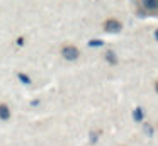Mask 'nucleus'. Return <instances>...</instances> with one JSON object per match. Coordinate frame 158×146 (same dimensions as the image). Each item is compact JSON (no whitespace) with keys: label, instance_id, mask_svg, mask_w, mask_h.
Returning <instances> with one entry per match:
<instances>
[{"label":"nucleus","instance_id":"7","mask_svg":"<svg viewBox=\"0 0 158 146\" xmlns=\"http://www.w3.org/2000/svg\"><path fill=\"white\" fill-rule=\"evenodd\" d=\"M144 131H146L148 134H151V132H153V127H151V126H144Z\"/></svg>","mask_w":158,"mask_h":146},{"label":"nucleus","instance_id":"9","mask_svg":"<svg viewBox=\"0 0 158 146\" xmlns=\"http://www.w3.org/2000/svg\"><path fill=\"white\" fill-rule=\"evenodd\" d=\"M155 37H156V39H158V29L155 31Z\"/></svg>","mask_w":158,"mask_h":146},{"label":"nucleus","instance_id":"5","mask_svg":"<svg viewBox=\"0 0 158 146\" xmlns=\"http://www.w3.org/2000/svg\"><path fill=\"white\" fill-rule=\"evenodd\" d=\"M133 115H134V121H138V122L143 121V112H141V109H136Z\"/></svg>","mask_w":158,"mask_h":146},{"label":"nucleus","instance_id":"2","mask_svg":"<svg viewBox=\"0 0 158 146\" xmlns=\"http://www.w3.org/2000/svg\"><path fill=\"white\" fill-rule=\"evenodd\" d=\"M106 31H109V32H119L121 24L117 22V20H107L106 22Z\"/></svg>","mask_w":158,"mask_h":146},{"label":"nucleus","instance_id":"10","mask_svg":"<svg viewBox=\"0 0 158 146\" xmlns=\"http://www.w3.org/2000/svg\"><path fill=\"white\" fill-rule=\"evenodd\" d=\"M156 90H158V83H156Z\"/></svg>","mask_w":158,"mask_h":146},{"label":"nucleus","instance_id":"6","mask_svg":"<svg viewBox=\"0 0 158 146\" xmlns=\"http://www.w3.org/2000/svg\"><path fill=\"white\" fill-rule=\"evenodd\" d=\"M107 60H109L110 63H114V61H116V56H114L112 51H107Z\"/></svg>","mask_w":158,"mask_h":146},{"label":"nucleus","instance_id":"4","mask_svg":"<svg viewBox=\"0 0 158 146\" xmlns=\"http://www.w3.org/2000/svg\"><path fill=\"white\" fill-rule=\"evenodd\" d=\"M0 117H2V119H7V117H9V109H7V105H0Z\"/></svg>","mask_w":158,"mask_h":146},{"label":"nucleus","instance_id":"8","mask_svg":"<svg viewBox=\"0 0 158 146\" xmlns=\"http://www.w3.org/2000/svg\"><path fill=\"white\" fill-rule=\"evenodd\" d=\"M100 44H102L100 41H92V43H90V46H100Z\"/></svg>","mask_w":158,"mask_h":146},{"label":"nucleus","instance_id":"1","mask_svg":"<svg viewBox=\"0 0 158 146\" xmlns=\"http://www.w3.org/2000/svg\"><path fill=\"white\" fill-rule=\"evenodd\" d=\"M63 56L68 58V60H75V58L78 56V49H77V48H72V46H66L65 49H63Z\"/></svg>","mask_w":158,"mask_h":146},{"label":"nucleus","instance_id":"3","mask_svg":"<svg viewBox=\"0 0 158 146\" xmlns=\"http://www.w3.org/2000/svg\"><path fill=\"white\" fill-rule=\"evenodd\" d=\"M143 3L148 9H158V0H143Z\"/></svg>","mask_w":158,"mask_h":146}]
</instances>
